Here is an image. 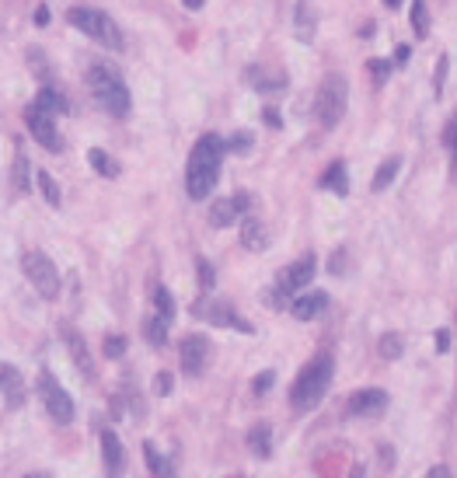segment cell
I'll list each match as a JSON object with an SVG mask.
<instances>
[{
	"label": "cell",
	"instance_id": "obj_1",
	"mask_svg": "<svg viewBox=\"0 0 457 478\" xmlns=\"http://www.w3.org/2000/svg\"><path fill=\"white\" fill-rule=\"evenodd\" d=\"M224 136L217 133H202L188 154V168H185V189L188 199H206L217 179H220V164H224Z\"/></svg>",
	"mask_w": 457,
	"mask_h": 478
},
{
	"label": "cell",
	"instance_id": "obj_2",
	"mask_svg": "<svg viewBox=\"0 0 457 478\" xmlns=\"http://www.w3.org/2000/svg\"><path fill=\"white\" fill-rule=\"evenodd\" d=\"M332 377H335V360H332V353H318L314 360H307V363L300 367L297 381L290 387V405H293L297 412L314 408V405L328 394Z\"/></svg>",
	"mask_w": 457,
	"mask_h": 478
},
{
	"label": "cell",
	"instance_id": "obj_3",
	"mask_svg": "<svg viewBox=\"0 0 457 478\" xmlns=\"http://www.w3.org/2000/svg\"><path fill=\"white\" fill-rule=\"evenodd\" d=\"M84 81H88L91 98L112 115V119H126V115H129L133 98H129V88H126L122 74H119L112 63H91Z\"/></svg>",
	"mask_w": 457,
	"mask_h": 478
},
{
	"label": "cell",
	"instance_id": "obj_4",
	"mask_svg": "<svg viewBox=\"0 0 457 478\" xmlns=\"http://www.w3.org/2000/svg\"><path fill=\"white\" fill-rule=\"evenodd\" d=\"M346 101H349V84H346V77L342 74H328L321 84H318V91H314V119L325 126V129H332L342 115H346Z\"/></svg>",
	"mask_w": 457,
	"mask_h": 478
},
{
	"label": "cell",
	"instance_id": "obj_5",
	"mask_svg": "<svg viewBox=\"0 0 457 478\" xmlns=\"http://www.w3.org/2000/svg\"><path fill=\"white\" fill-rule=\"evenodd\" d=\"M67 21H70L77 32L91 35L94 42L108 46V49H119V46H122V35H119L115 21H112L108 14H101V11H91V7H70V11H67Z\"/></svg>",
	"mask_w": 457,
	"mask_h": 478
},
{
	"label": "cell",
	"instance_id": "obj_6",
	"mask_svg": "<svg viewBox=\"0 0 457 478\" xmlns=\"http://www.w3.org/2000/svg\"><path fill=\"white\" fill-rule=\"evenodd\" d=\"M21 269H25V280L35 287L39 297H46V300L60 297V269L53 266V259L46 252H25L21 255Z\"/></svg>",
	"mask_w": 457,
	"mask_h": 478
},
{
	"label": "cell",
	"instance_id": "obj_7",
	"mask_svg": "<svg viewBox=\"0 0 457 478\" xmlns=\"http://www.w3.org/2000/svg\"><path fill=\"white\" fill-rule=\"evenodd\" d=\"M39 398H42L46 412H49L60 426H70V422H74V398L63 391V384L56 381L49 370L39 374Z\"/></svg>",
	"mask_w": 457,
	"mask_h": 478
},
{
	"label": "cell",
	"instance_id": "obj_8",
	"mask_svg": "<svg viewBox=\"0 0 457 478\" xmlns=\"http://www.w3.org/2000/svg\"><path fill=\"white\" fill-rule=\"evenodd\" d=\"M192 314L195 318H202V321H210V325H220V328H238V332H245V335H252L255 328L227 304V300H213V297H202V300H195L192 304Z\"/></svg>",
	"mask_w": 457,
	"mask_h": 478
},
{
	"label": "cell",
	"instance_id": "obj_9",
	"mask_svg": "<svg viewBox=\"0 0 457 478\" xmlns=\"http://www.w3.org/2000/svg\"><path fill=\"white\" fill-rule=\"evenodd\" d=\"M25 122H28V133L35 136V143H42L46 150H53V154H60L63 150V143H60V133H56V115L53 112H46L42 105H28L25 108Z\"/></svg>",
	"mask_w": 457,
	"mask_h": 478
},
{
	"label": "cell",
	"instance_id": "obj_10",
	"mask_svg": "<svg viewBox=\"0 0 457 478\" xmlns=\"http://www.w3.org/2000/svg\"><path fill=\"white\" fill-rule=\"evenodd\" d=\"M210 353H213V346H210V339H202V335H185L182 342H179V363H182V374L185 377H199L206 367H210Z\"/></svg>",
	"mask_w": 457,
	"mask_h": 478
},
{
	"label": "cell",
	"instance_id": "obj_11",
	"mask_svg": "<svg viewBox=\"0 0 457 478\" xmlns=\"http://www.w3.org/2000/svg\"><path fill=\"white\" fill-rule=\"evenodd\" d=\"M387 405H391L387 391H380V387H360V391L349 394L346 415H353V419H377V415L387 412Z\"/></svg>",
	"mask_w": 457,
	"mask_h": 478
},
{
	"label": "cell",
	"instance_id": "obj_12",
	"mask_svg": "<svg viewBox=\"0 0 457 478\" xmlns=\"http://www.w3.org/2000/svg\"><path fill=\"white\" fill-rule=\"evenodd\" d=\"M314 273H318V259H314V255H300L297 262H290L286 269H279L276 290H279V293H297V290H304L314 280Z\"/></svg>",
	"mask_w": 457,
	"mask_h": 478
},
{
	"label": "cell",
	"instance_id": "obj_13",
	"mask_svg": "<svg viewBox=\"0 0 457 478\" xmlns=\"http://www.w3.org/2000/svg\"><path fill=\"white\" fill-rule=\"evenodd\" d=\"M248 209H252V195H248V192L224 195V199H217V202L210 206V224H213V227H231V224H238Z\"/></svg>",
	"mask_w": 457,
	"mask_h": 478
},
{
	"label": "cell",
	"instance_id": "obj_14",
	"mask_svg": "<svg viewBox=\"0 0 457 478\" xmlns=\"http://www.w3.org/2000/svg\"><path fill=\"white\" fill-rule=\"evenodd\" d=\"M60 339L67 342V349H70V356H74V363H77V370H81V377L84 381H94V363H91V349H88V342H84V335L74 328V325H60Z\"/></svg>",
	"mask_w": 457,
	"mask_h": 478
},
{
	"label": "cell",
	"instance_id": "obj_15",
	"mask_svg": "<svg viewBox=\"0 0 457 478\" xmlns=\"http://www.w3.org/2000/svg\"><path fill=\"white\" fill-rule=\"evenodd\" d=\"M101 461H105L108 478H119L126 468V451H122V444L112 429H101Z\"/></svg>",
	"mask_w": 457,
	"mask_h": 478
},
{
	"label": "cell",
	"instance_id": "obj_16",
	"mask_svg": "<svg viewBox=\"0 0 457 478\" xmlns=\"http://www.w3.org/2000/svg\"><path fill=\"white\" fill-rule=\"evenodd\" d=\"M325 307H328V293H325V290L300 293V297H293V300H290V314H293L297 321H311V318H318Z\"/></svg>",
	"mask_w": 457,
	"mask_h": 478
},
{
	"label": "cell",
	"instance_id": "obj_17",
	"mask_svg": "<svg viewBox=\"0 0 457 478\" xmlns=\"http://www.w3.org/2000/svg\"><path fill=\"white\" fill-rule=\"evenodd\" d=\"M0 394L7 398L11 408H21V401H25L21 374H18V367H11V363H0Z\"/></svg>",
	"mask_w": 457,
	"mask_h": 478
},
{
	"label": "cell",
	"instance_id": "obj_18",
	"mask_svg": "<svg viewBox=\"0 0 457 478\" xmlns=\"http://www.w3.org/2000/svg\"><path fill=\"white\" fill-rule=\"evenodd\" d=\"M241 245H245L248 252H266V248H269V231H266V224H262L259 217H248V213H245Z\"/></svg>",
	"mask_w": 457,
	"mask_h": 478
},
{
	"label": "cell",
	"instance_id": "obj_19",
	"mask_svg": "<svg viewBox=\"0 0 457 478\" xmlns=\"http://www.w3.org/2000/svg\"><path fill=\"white\" fill-rule=\"evenodd\" d=\"M143 458H147V468L154 472V478H175V461L168 454L157 451V444H143Z\"/></svg>",
	"mask_w": 457,
	"mask_h": 478
},
{
	"label": "cell",
	"instance_id": "obj_20",
	"mask_svg": "<svg viewBox=\"0 0 457 478\" xmlns=\"http://www.w3.org/2000/svg\"><path fill=\"white\" fill-rule=\"evenodd\" d=\"M248 451H252L259 461H266V458L273 454V429H269L266 422H259V426L248 429Z\"/></svg>",
	"mask_w": 457,
	"mask_h": 478
},
{
	"label": "cell",
	"instance_id": "obj_21",
	"mask_svg": "<svg viewBox=\"0 0 457 478\" xmlns=\"http://www.w3.org/2000/svg\"><path fill=\"white\" fill-rule=\"evenodd\" d=\"M314 32H318V18L311 14V0H300L297 4V25H293V35L300 42H314Z\"/></svg>",
	"mask_w": 457,
	"mask_h": 478
},
{
	"label": "cell",
	"instance_id": "obj_22",
	"mask_svg": "<svg viewBox=\"0 0 457 478\" xmlns=\"http://www.w3.org/2000/svg\"><path fill=\"white\" fill-rule=\"evenodd\" d=\"M321 189H328V192H335V195H346L349 192V175H346V164L342 161H332L328 164V172L321 175V182H318Z\"/></svg>",
	"mask_w": 457,
	"mask_h": 478
},
{
	"label": "cell",
	"instance_id": "obj_23",
	"mask_svg": "<svg viewBox=\"0 0 457 478\" xmlns=\"http://www.w3.org/2000/svg\"><path fill=\"white\" fill-rule=\"evenodd\" d=\"M398 172H401V157H387L380 168H377V175H373V182H370V189L373 192H384L394 179H398Z\"/></svg>",
	"mask_w": 457,
	"mask_h": 478
},
{
	"label": "cell",
	"instance_id": "obj_24",
	"mask_svg": "<svg viewBox=\"0 0 457 478\" xmlns=\"http://www.w3.org/2000/svg\"><path fill=\"white\" fill-rule=\"evenodd\" d=\"M32 101H35V105H42V108H46V112H53V115H60V112H70L67 98L60 95L56 88H42V91L32 98Z\"/></svg>",
	"mask_w": 457,
	"mask_h": 478
},
{
	"label": "cell",
	"instance_id": "obj_25",
	"mask_svg": "<svg viewBox=\"0 0 457 478\" xmlns=\"http://www.w3.org/2000/svg\"><path fill=\"white\" fill-rule=\"evenodd\" d=\"M143 339H147L150 346H165V342H168V321L157 318V314H150V318L143 321Z\"/></svg>",
	"mask_w": 457,
	"mask_h": 478
},
{
	"label": "cell",
	"instance_id": "obj_26",
	"mask_svg": "<svg viewBox=\"0 0 457 478\" xmlns=\"http://www.w3.org/2000/svg\"><path fill=\"white\" fill-rule=\"evenodd\" d=\"M377 353H380L384 360H398V356L405 353V339H401L398 332H384L380 342H377Z\"/></svg>",
	"mask_w": 457,
	"mask_h": 478
},
{
	"label": "cell",
	"instance_id": "obj_27",
	"mask_svg": "<svg viewBox=\"0 0 457 478\" xmlns=\"http://www.w3.org/2000/svg\"><path fill=\"white\" fill-rule=\"evenodd\" d=\"M88 161H91V168L101 175V179H115V175H119V164H115V161H112L105 150H98V147H91V150H88Z\"/></svg>",
	"mask_w": 457,
	"mask_h": 478
},
{
	"label": "cell",
	"instance_id": "obj_28",
	"mask_svg": "<svg viewBox=\"0 0 457 478\" xmlns=\"http://www.w3.org/2000/svg\"><path fill=\"white\" fill-rule=\"evenodd\" d=\"M154 307H157V318H165L168 325L175 321V297L168 287H154Z\"/></svg>",
	"mask_w": 457,
	"mask_h": 478
},
{
	"label": "cell",
	"instance_id": "obj_29",
	"mask_svg": "<svg viewBox=\"0 0 457 478\" xmlns=\"http://www.w3.org/2000/svg\"><path fill=\"white\" fill-rule=\"evenodd\" d=\"M14 195H25V192L32 189V175H28V157L25 154H18L14 157Z\"/></svg>",
	"mask_w": 457,
	"mask_h": 478
},
{
	"label": "cell",
	"instance_id": "obj_30",
	"mask_svg": "<svg viewBox=\"0 0 457 478\" xmlns=\"http://www.w3.org/2000/svg\"><path fill=\"white\" fill-rule=\"evenodd\" d=\"M35 182H39V189H42V195H46V202L49 206H60L63 202V195H60V186H56V179L49 175V172H35Z\"/></svg>",
	"mask_w": 457,
	"mask_h": 478
},
{
	"label": "cell",
	"instance_id": "obj_31",
	"mask_svg": "<svg viewBox=\"0 0 457 478\" xmlns=\"http://www.w3.org/2000/svg\"><path fill=\"white\" fill-rule=\"evenodd\" d=\"M412 28H416V35L430 32V11H426L423 0H412Z\"/></svg>",
	"mask_w": 457,
	"mask_h": 478
},
{
	"label": "cell",
	"instance_id": "obj_32",
	"mask_svg": "<svg viewBox=\"0 0 457 478\" xmlns=\"http://www.w3.org/2000/svg\"><path fill=\"white\" fill-rule=\"evenodd\" d=\"M195 280H199V287L206 290V293L217 287V273H213V266L206 259H195Z\"/></svg>",
	"mask_w": 457,
	"mask_h": 478
},
{
	"label": "cell",
	"instance_id": "obj_33",
	"mask_svg": "<svg viewBox=\"0 0 457 478\" xmlns=\"http://www.w3.org/2000/svg\"><path fill=\"white\" fill-rule=\"evenodd\" d=\"M126 335H105V342H101V353L108 356V360H119L122 353H126Z\"/></svg>",
	"mask_w": 457,
	"mask_h": 478
},
{
	"label": "cell",
	"instance_id": "obj_34",
	"mask_svg": "<svg viewBox=\"0 0 457 478\" xmlns=\"http://www.w3.org/2000/svg\"><path fill=\"white\" fill-rule=\"evenodd\" d=\"M28 67L32 70H39V77L42 81H49V63H46V56H42V49L35 46V49H28Z\"/></svg>",
	"mask_w": 457,
	"mask_h": 478
},
{
	"label": "cell",
	"instance_id": "obj_35",
	"mask_svg": "<svg viewBox=\"0 0 457 478\" xmlns=\"http://www.w3.org/2000/svg\"><path fill=\"white\" fill-rule=\"evenodd\" d=\"M252 147V136L248 133H234L231 140H224V150H231V154H245Z\"/></svg>",
	"mask_w": 457,
	"mask_h": 478
},
{
	"label": "cell",
	"instance_id": "obj_36",
	"mask_svg": "<svg viewBox=\"0 0 457 478\" xmlns=\"http://www.w3.org/2000/svg\"><path fill=\"white\" fill-rule=\"evenodd\" d=\"M366 70L373 74V81H377V84H384V81H387V74H391V63H387V60H366Z\"/></svg>",
	"mask_w": 457,
	"mask_h": 478
},
{
	"label": "cell",
	"instance_id": "obj_37",
	"mask_svg": "<svg viewBox=\"0 0 457 478\" xmlns=\"http://www.w3.org/2000/svg\"><path fill=\"white\" fill-rule=\"evenodd\" d=\"M447 67H451V60H447V56H440V60H437V77H433V91H437V95H444V84H447Z\"/></svg>",
	"mask_w": 457,
	"mask_h": 478
},
{
	"label": "cell",
	"instance_id": "obj_38",
	"mask_svg": "<svg viewBox=\"0 0 457 478\" xmlns=\"http://www.w3.org/2000/svg\"><path fill=\"white\" fill-rule=\"evenodd\" d=\"M172 387H175V377H172L168 370H161V374H157V381H154V391L165 398V394H172Z\"/></svg>",
	"mask_w": 457,
	"mask_h": 478
},
{
	"label": "cell",
	"instance_id": "obj_39",
	"mask_svg": "<svg viewBox=\"0 0 457 478\" xmlns=\"http://www.w3.org/2000/svg\"><path fill=\"white\" fill-rule=\"evenodd\" d=\"M122 401H129V405H133V415H143V401H140V394H136L133 381H126V398H122Z\"/></svg>",
	"mask_w": 457,
	"mask_h": 478
},
{
	"label": "cell",
	"instance_id": "obj_40",
	"mask_svg": "<svg viewBox=\"0 0 457 478\" xmlns=\"http://www.w3.org/2000/svg\"><path fill=\"white\" fill-rule=\"evenodd\" d=\"M444 147H451V150L457 147V119H447V122H444Z\"/></svg>",
	"mask_w": 457,
	"mask_h": 478
},
{
	"label": "cell",
	"instance_id": "obj_41",
	"mask_svg": "<svg viewBox=\"0 0 457 478\" xmlns=\"http://www.w3.org/2000/svg\"><path fill=\"white\" fill-rule=\"evenodd\" d=\"M346 262H349V259H346V252H335V255H332V262H328V273H332V276H342V273H346Z\"/></svg>",
	"mask_w": 457,
	"mask_h": 478
},
{
	"label": "cell",
	"instance_id": "obj_42",
	"mask_svg": "<svg viewBox=\"0 0 457 478\" xmlns=\"http://www.w3.org/2000/svg\"><path fill=\"white\" fill-rule=\"evenodd\" d=\"M273 381H276V374H273V370L259 374V377H255V384H252V387H255V394H266V391L273 387Z\"/></svg>",
	"mask_w": 457,
	"mask_h": 478
},
{
	"label": "cell",
	"instance_id": "obj_43",
	"mask_svg": "<svg viewBox=\"0 0 457 478\" xmlns=\"http://www.w3.org/2000/svg\"><path fill=\"white\" fill-rule=\"evenodd\" d=\"M108 405H112V408H108V412H112V419H119V415L126 412V401H122V394H112V401H108Z\"/></svg>",
	"mask_w": 457,
	"mask_h": 478
},
{
	"label": "cell",
	"instance_id": "obj_44",
	"mask_svg": "<svg viewBox=\"0 0 457 478\" xmlns=\"http://www.w3.org/2000/svg\"><path fill=\"white\" fill-rule=\"evenodd\" d=\"M437 349H440V353H447V349H451V332H447V328H440V332H437Z\"/></svg>",
	"mask_w": 457,
	"mask_h": 478
},
{
	"label": "cell",
	"instance_id": "obj_45",
	"mask_svg": "<svg viewBox=\"0 0 457 478\" xmlns=\"http://www.w3.org/2000/svg\"><path fill=\"white\" fill-rule=\"evenodd\" d=\"M283 297H286V293H279V290H266V304H269V307H283Z\"/></svg>",
	"mask_w": 457,
	"mask_h": 478
},
{
	"label": "cell",
	"instance_id": "obj_46",
	"mask_svg": "<svg viewBox=\"0 0 457 478\" xmlns=\"http://www.w3.org/2000/svg\"><path fill=\"white\" fill-rule=\"evenodd\" d=\"M423 478H451V468H447V465H433Z\"/></svg>",
	"mask_w": 457,
	"mask_h": 478
},
{
	"label": "cell",
	"instance_id": "obj_47",
	"mask_svg": "<svg viewBox=\"0 0 457 478\" xmlns=\"http://www.w3.org/2000/svg\"><path fill=\"white\" fill-rule=\"evenodd\" d=\"M35 25H39V28H46V25H49V7H46V4H39V11H35Z\"/></svg>",
	"mask_w": 457,
	"mask_h": 478
},
{
	"label": "cell",
	"instance_id": "obj_48",
	"mask_svg": "<svg viewBox=\"0 0 457 478\" xmlns=\"http://www.w3.org/2000/svg\"><path fill=\"white\" fill-rule=\"evenodd\" d=\"M394 60H398V63H405V60H408V46H398V53H394Z\"/></svg>",
	"mask_w": 457,
	"mask_h": 478
},
{
	"label": "cell",
	"instance_id": "obj_49",
	"mask_svg": "<svg viewBox=\"0 0 457 478\" xmlns=\"http://www.w3.org/2000/svg\"><path fill=\"white\" fill-rule=\"evenodd\" d=\"M266 122H269V126H279V115H276L273 108H269V112H266Z\"/></svg>",
	"mask_w": 457,
	"mask_h": 478
},
{
	"label": "cell",
	"instance_id": "obj_50",
	"mask_svg": "<svg viewBox=\"0 0 457 478\" xmlns=\"http://www.w3.org/2000/svg\"><path fill=\"white\" fill-rule=\"evenodd\" d=\"M185 7H188V11H199V7H202V0H182Z\"/></svg>",
	"mask_w": 457,
	"mask_h": 478
},
{
	"label": "cell",
	"instance_id": "obj_51",
	"mask_svg": "<svg viewBox=\"0 0 457 478\" xmlns=\"http://www.w3.org/2000/svg\"><path fill=\"white\" fill-rule=\"evenodd\" d=\"M353 478H363V465H356V468H353Z\"/></svg>",
	"mask_w": 457,
	"mask_h": 478
},
{
	"label": "cell",
	"instance_id": "obj_52",
	"mask_svg": "<svg viewBox=\"0 0 457 478\" xmlns=\"http://www.w3.org/2000/svg\"><path fill=\"white\" fill-rule=\"evenodd\" d=\"M25 478H49L46 472H32V475H25Z\"/></svg>",
	"mask_w": 457,
	"mask_h": 478
},
{
	"label": "cell",
	"instance_id": "obj_53",
	"mask_svg": "<svg viewBox=\"0 0 457 478\" xmlns=\"http://www.w3.org/2000/svg\"><path fill=\"white\" fill-rule=\"evenodd\" d=\"M384 4H387V7H398V4H401V0H384Z\"/></svg>",
	"mask_w": 457,
	"mask_h": 478
}]
</instances>
